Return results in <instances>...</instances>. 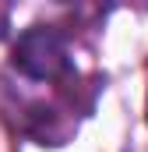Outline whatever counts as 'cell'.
I'll return each instance as SVG.
<instances>
[{"label": "cell", "instance_id": "1", "mask_svg": "<svg viewBox=\"0 0 148 152\" xmlns=\"http://www.w3.org/2000/svg\"><path fill=\"white\" fill-rule=\"evenodd\" d=\"M11 71H18V78L25 81H49V85H67L71 78H78L71 57V39L67 32H60L57 25H32L11 46Z\"/></svg>", "mask_w": 148, "mask_h": 152}, {"label": "cell", "instance_id": "2", "mask_svg": "<svg viewBox=\"0 0 148 152\" xmlns=\"http://www.w3.org/2000/svg\"><path fill=\"white\" fill-rule=\"evenodd\" d=\"M11 32V18H7V7H0V39H7Z\"/></svg>", "mask_w": 148, "mask_h": 152}]
</instances>
